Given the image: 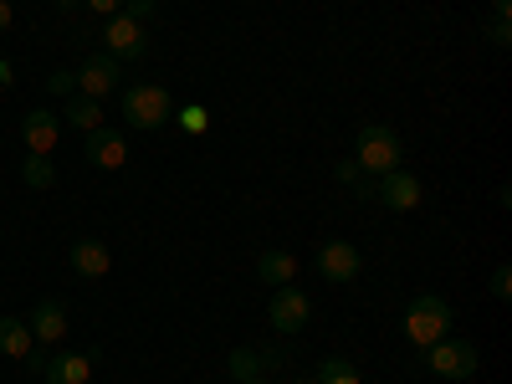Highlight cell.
<instances>
[{"label": "cell", "instance_id": "obj_9", "mask_svg": "<svg viewBox=\"0 0 512 384\" xmlns=\"http://www.w3.org/2000/svg\"><path fill=\"white\" fill-rule=\"evenodd\" d=\"M118 77H123L118 62H113L108 52H93L88 62L77 67V93H82V98H108V93L118 88Z\"/></svg>", "mask_w": 512, "mask_h": 384}, {"label": "cell", "instance_id": "obj_11", "mask_svg": "<svg viewBox=\"0 0 512 384\" xmlns=\"http://www.w3.org/2000/svg\"><path fill=\"white\" fill-rule=\"evenodd\" d=\"M21 139H26V154H52L57 139H62V118L47 113V108H31L21 118Z\"/></svg>", "mask_w": 512, "mask_h": 384}, {"label": "cell", "instance_id": "obj_7", "mask_svg": "<svg viewBox=\"0 0 512 384\" xmlns=\"http://www.w3.org/2000/svg\"><path fill=\"white\" fill-rule=\"evenodd\" d=\"M420 180L410 175V169H390V175H374V200L384 210H415L420 205Z\"/></svg>", "mask_w": 512, "mask_h": 384}, {"label": "cell", "instance_id": "obj_14", "mask_svg": "<svg viewBox=\"0 0 512 384\" xmlns=\"http://www.w3.org/2000/svg\"><path fill=\"white\" fill-rule=\"evenodd\" d=\"M256 277H262L267 287H287V282L297 277V256H292V251H282V246L262 251V256H256Z\"/></svg>", "mask_w": 512, "mask_h": 384}, {"label": "cell", "instance_id": "obj_3", "mask_svg": "<svg viewBox=\"0 0 512 384\" xmlns=\"http://www.w3.org/2000/svg\"><path fill=\"white\" fill-rule=\"evenodd\" d=\"M446 328H451V303H446L441 292H420L415 303L405 308V338H410L415 349H431V344H441Z\"/></svg>", "mask_w": 512, "mask_h": 384}, {"label": "cell", "instance_id": "obj_26", "mask_svg": "<svg viewBox=\"0 0 512 384\" xmlns=\"http://www.w3.org/2000/svg\"><path fill=\"white\" fill-rule=\"evenodd\" d=\"M88 11H98V16H118L123 11V0H82Z\"/></svg>", "mask_w": 512, "mask_h": 384}, {"label": "cell", "instance_id": "obj_23", "mask_svg": "<svg viewBox=\"0 0 512 384\" xmlns=\"http://www.w3.org/2000/svg\"><path fill=\"white\" fill-rule=\"evenodd\" d=\"M123 16H128V21H139V26H144V21L154 16V0H123Z\"/></svg>", "mask_w": 512, "mask_h": 384}, {"label": "cell", "instance_id": "obj_19", "mask_svg": "<svg viewBox=\"0 0 512 384\" xmlns=\"http://www.w3.org/2000/svg\"><path fill=\"white\" fill-rule=\"evenodd\" d=\"M256 374H267L262 369V349H231V379H256Z\"/></svg>", "mask_w": 512, "mask_h": 384}, {"label": "cell", "instance_id": "obj_15", "mask_svg": "<svg viewBox=\"0 0 512 384\" xmlns=\"http://www.w3.org/2000/svg\"><path fill=\"white\" fill-rule=\"evenodd\" d=\"M26 328H31L36 344H57V338L67 333V313H62V303H36Z\"/></svg>", "mask_w": 512, "mask_h": 384}, {"label": "cell", "instance_id": "obj_5", "mask_svg": "<svg viewBox=\"0 0 512 384\" xmlns=\"http://www.w3.org/2000/svg\"><path fill=\"white\" fill-rule=\"evenodd\" d=\"M103 52H108L113 62H144V57H149V31L118 11V16H108V26H103Z\"/></svg>", "mask_w": 512, "mask_h": 384}, {"label": "cell", "instance_id": "obj_6", "mask_svg": "<svg viewBox=\"0 0 512 384\" xmlns=\"http://www.w3.org/2000/svg\"><path fill=\"white\" fill-rule=\"evenodd\" d=\"M308 313H313L308 292H297L292 282H287V287H272V308H267V318H272L277 333H303V328H308Z\"/></svg>", "mask_w": 512, "mask_h": 384}, {"label": "cell", "instance_id": "obj_16", "mask_svg": "<svg viewBox=\"0 0 512 384\" xmlns=\"http://www.w3.org/2000/svg\"><path fill=\"white\" fill-rule=\"evenodd\" d=\"M31 328H26V318H0V354L6 359H31Z\"/></svg>", "mask_w": 512, "mask_h": 384}, {"label": "cell", "instance_id": "obj_10", "mask_svg": "<svg viewBox=\"0 0 512 384\" xmlns=\"http://www.w3.org/2000/svg\"><path fill=\"white\" fill-rule=\"evenodd\" d=\"M82 154H88V164L93 169H123L128 164V139L118 134V128H93L88 134V144H82Z\"/></svg>", "mask_w": 512, "mask_h": 384}, {"label": "cell", "instance_id": "obj_22", "mask_svg": "<svg viewBox=\"0 0 512 384\" xmlns=\"http://www.w3.org/2000/svg\"><path fill=\"white\" fill-rule=\"evenodd\" d=\"M47 88L62 93V98H72V93H77V72H52V77H47Z\"/></svg>", "mask_w": 512, "mask_h": 384}, {"label": "cell", "instance_id": "obj_32", "mask_svg": "<svg viewBox=\"0 0 512 384\" xmlns=\"http://www.w3.org/2000/svg\"><path fill=\"white\" fill-rule=\"evenodd\" d=\"M297 384H318V379H297Z\"/></svg>", "mask_w": 512, "mask_h": 384}, {"label": "cell", "instance_id": "obj_31", "mask_svg": "<svg viewBox=\"0 0 512 384\" xmlns=\"http://www.w3.org/2000/svg\"><path fill=\"white\" fill-rule=\"evenodd\" d=\"M241 384H267V379H262V374H256V379H241Z\"/></svg>", "mask_w": 512, "mask_h": 384}, {"label": "cell", "instance_id": "obj_28", "mask_svg": "<svg viewBox=\"0 0 512 384\" xmlns=\"http://www.w3.org/2000/svg\"><path fill=\"white\" fill-rule=\"evenodd\" d=\"M11 21H16V11H11V0H0V31H11Z\"/></svg>", "mask_w": 512, "mask_h": 384}, {"label": "cell", "instance_id": "obj_12", "mask_svg": "<svg viewBox=\"0 0 512 384\" xmlns=\"http://www.w3.org/2000/svg\"><path fill=\"white\" fill-rule=\"evenodd\" d=\"M72 272H77V277H88V282L108 277V272H113V251H108L98 236H82V241H72Z\"/></svg>", "mask_w": 512, "mask_h": 384}, {"label": "cell", "instance_id": "obj_24", "mask_svg": "<svg viewBox=\"0 0 512 384\" xmlns=\"http://www.w3.org/2000/svg\"><path fill=\"white\" fill-rule=\"evenodd\" d=\"M512 292V267H497L492 272V297H507Z\"/></svg>", "mask_w": 512, "mask_h": 384}, {"label": "cell", "instance_id": "obj_20", "mask_svg": "<svg viewBox=\"0 0 512 384\" xmlns=\"http://www.w3.org/2000/svg\"><path fill=\"white\" fill-rule=\"evenodd\" d=\"M318 384H359V369L349 359H323L318 364Z\"/></svg>", "mask_w": 512, "mask_h": 384}, {"label": "cell", "instance_id": "obj_29", "mask_svg": "<svg viewBox=\"0 0 512 384\" xmlns=\"http://www.w3.org/2000/svg\"><path fill=\"white\" fill-rule=\"evenodd\" d=\"M507 11H512V0H492V21H507Z\"/></svg>", "mask_w": 512, "mask_h": 384}, {"label": "cell", "instance_id": "obj_30", "mask_svg": "<svg viewBox=\"0 0 512 384\" xmlns=\"http://www.w3.org/2000/svg\"><path fill=\"white\" fill-rule=\"evenodd\" d=\"M52 6H57V11H72V6H82V0H52Z\"/></svg>", "mask_w": 512, "mask_h": 384}, {"label": "cell", "instance_id": "obj_27", "mask_svg": "<svg viewBox=\"0 0 512 384\" xmlns=\"http://www.w3.org/2000/svg\"><path fill=\"white\" fill-rule=\"evenodd\" d=\"M333 175H338V180H344V185H354V180L364 175V169H359L354 159H344V164H338V169H333Z\"/></svg>", "mask_w": 512, "mask_h": 384}, {"label": "cell", "instance_id": "obj_25", "mask_svg": "<svg viewBox=\"0 0 512 384\" xmlns=\"http://www.w3.org/2000/svg\"><path fill=\"white\" fill-rule=\"evenodd\" d=\"M487 41H492V47H507V41H512V26H507V21H492V26H487Z\"/></svg>", "mask_w": 512, "mask_h": 384}, {"label": "cell", "instance_id": "obj_4", "mask_svg": "<svg viewBox=\"0 0 512 384\" xmlns=\"http://www.w3.org/2000/svg\"><path fill=\"white\" fill-rule=\"evenodd\" d=\"M425 369L461 384V379H472V374L482 369V359H477V349L466 344V338H441V344L425 349Z\"/></svg>", "mask_w": 512, "mask_h": 384}, {"label": "cell", "instance_id": "obj_17", "mask_svg": "<svg viewBox=\"0 0 512 384\" xmlns=\"http://www.w3.org/2000/svg\"><path fill=\"white\" fill-rule=\"evenodd\" d=\"M62 113H67V123H72V128H82V134H93V128H103V103H98V98H82V93H72Z\"/></svg>", "mask_w": 512, "mask_h": 384}, {"label": "cell", "instance_id": "obj_8", "mask_svg": "<svg viewBox=\"0 0 512 384\" xmlns=\"http://www.w3.org/2000/svg\"><path fill=\"white\" fill-rule=\"evenodd\" d=\"M359 267H364V256H359L354 241H323V246H318V272H323L328 282H354Z\"/></svg>", "mask_w": 512, "mask_h": 384}, {"label": "cell", "instance_id": "obj_1", "mask_svg": "<svg viewBox=\"0 0 512 384\" xmlns=\"http://www.w3.org/2000/svg\"><path fill=\"white\" fill-rule=\"evenodd\" d=\"M118 113H123L128 128H144V134H154V128H164L169 118H175V103H169V93L159 88V82H134V88H123Z\"/></svg>", "mask_w": 512, "mask_h": 384}, {"label": "cell", "instance_id": "obj_18", "mask_svg": "<svg viewBox=\"0 0 512 384\" xmlns=\"http://www.w3.org/2000/svg\"><path fill=\"white\" fill-rule=\"evenodd\" d=\"M21 180H26L31 190H52V185H57L52 154H26V159H21Z\"/></svg>", "mask_w": 512, "mask_h": 384}, {"label": "cell", "instance_id": "obj_2", "mask_svg": "<svg viewBox=\"0 0 512 384\" xmlns=\"http://www.w3.org/2000/svg\"><path fill=\"white\" fill-rule=\"evenodd\" d=\"M405 159V144L390 123H364L359 128V144H354V164L364 169V175H390V169H400Z\"/></svg>", "mask_w": 512, "mask_h": 384}, {"label": "cell", "instance_id": "obj_33", "mask_svg": "<svg viewBox=\"0 0 512 384\" xmlns=\"http://www.w3.org/2000/svg\"><path fill=\"white\" fill-rule=\"evenodd\" d=\"M88 384H93V379H88Z\"/></svg>", "mask_w": 512, "mask_h": 384}, {"label": "cell", "instance_id": "obj_13", "mask_svg": "<svg viewBox=\"0 0 512 384\" xmlns=\"http://www.w3.org/2000/svg\"><path fill=\"white\" fill-rule=\"evenodd\" d=\"M93 359L98 354H47L41 374H47V384H88L93 379Z\"/></svg>", "mask_w": 512, "mask_h": 384}, {"label": "cell", "instance_id": "obj_21", "mask_svg": "<svg viewBox=\"0 0 512 384\" xmlns=\"http://www.w3.org/2000/svg\"><path fill=\"white\" fill-rule=\"evenodd\" d=\"M175 118H180V128H185V134H205V123H210V113H205L200 103H190V108H175Z\"/></svg>", "mask_w": 512, "mask_h": 384}]
</instances>
